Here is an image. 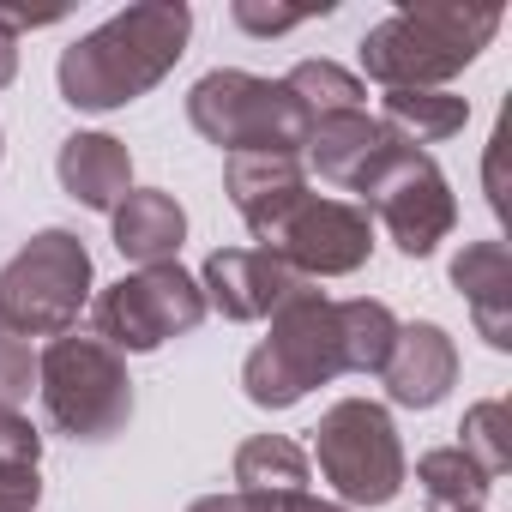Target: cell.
<instances>
[{"label":"cell","instance_id":"cell-30","mask_svg":"<svg viewBox=\"0 0 512 512\" xmlns=\"http://www.w3.org/2000/svg\"><path fill=\"white\" fill-rule=\"evenodd\" d=\"M296 512H350V506H338V500H314V494H302V506Z\"/></svg>","mask_w":512,"mask_h":512},{"label":"cell","instance_id":"cell-14","mask_svg":"<svg viewBox=\"0 0 512 512\" xmlns=\"http://www.w3.org/2000/svg\"><path fill=\"white\" fill-rule=\"evenodd\" d=\"M392 151H398V139H392L368 109L326 115V121H314L308 139H302V163H314L320 181H332V187H344V193H362L368 175H374Z\"/></svg>","mask_w":512,"mask_h":512},{"label":"cell","instance_id":"cell-10","mask_svg":"<svg viewBox=\"0 0 512 512\" xmlns=\"http://www.w3.org/2000/svg\"><path fill=\"white\" fill-rule=\"evenodd\" d=\"M266 247L278 253L296 278H308V284H320V278H350V272H362V266L374 260V217H368L362 205H350V199H320V193H308V199L284 217V229H278Z\"/></svg>","mask_w":512,"mask_h":512},{"label":"cell","instance_id":"cell-21","mask_svg":"<svg viewBox=\"0 0 512 512\" xmlns=\"http://www.w3.org/2000/svg\"><path fill=\"white\" fill-rule=\"evenodd\" d=\"M416 482H422V494H428L440 512H482V500H488V488H494V482L476 470V458L458 452V446L422 452V458H416Z\"/></svg>","mask_w":512,"mask_h":512},{"label":"cell","instance_id":"cell-28","mask_svg":"<svg viewBox=\"0 0 512 512\" xmlns=\"http://www.w3.org/2000/svg\"><path fill=\"white\" fill-rule=\"evenodd\" d=\"M37 506H43L37 464H0V512H37Z\"/></svg>","mask_w":512,"mask_h":512},{"label":"cell","instance_id":"cell-12","mask_svg":"<svg viewBox=\"0 0 512 512\" xmlns=\"http://www.w3.org/2000/svg\"><path fill=\"white\" fill-rule=\"evenodd\" d=\"M223 193L241 211V223L253 229V241H272L284 229V217L308 199V163L284 157V151H253V157H229L223 163Z\"/></svg>","mask_w":512,"mask_h":512},{"label":"cell","instance_id":"cell-29","mask_svg":"<svg viewBox=\"0 0 512 512\" xmlns=\"http://www.w3.org/2000/svg\"><path fill=\"white\" fill-rule=\"evenodd\" d=\"M19 79V43L13 37H0V91H7Z\"/></svg>","mask_w":512,"mask_h":512},{"label":"cell","instance_id":"cell-18","mask_svg":"<svg viewBox=\"0 0 512 512\" xmlns=\"http://www.w3.org/2000/svg\"><path fill=\"white\" fill-rule=\"evenodd\" d=\"M374 121H380L398 145L422 151V145H440V139L464 133L470 103H464V97H452V91H386Z\"/></svg>","mask_w":512,"mask_h":512},{"label":"cell","instance_id":"cell-11","mask_svg":"<svg viewBox=\"0 0 512 512\" xmlns=\"http://www.w3.org/2000/svg\"><path fill=\"white\" fill-rule=\"evenodd\" d=\"M302 284H308V278H296L272 247H217V253H205V266H199L205 308H217V314L235 320V326L272 320Z\"/></svg>","mask_w":512,"mask_h":512},{"label":"cell","instance_id":"cell-24","mask_svg":"<svg viewBox=\"0 0 512 512\" xmlns=\"http://www.w3.org/2000/svg\"><path fill=\"white\" fill-rule=\"evenodd\" d=\"M37 392V350L13 332H0V410H19Z\"/></svg>","mask_w":512,"mask_h":512},{"label":"cell","instance_id":"cell-22","mask_svg":"<svg viewBox=\"0 0 512 512\" xmlns=\"http://www.w3.org/2000/svg\"><path fill=\"white\" fill-rule=\"evenodd\" d=\"M284 85H290V97L302 103L308 127L326 121V115L362 109V97H368V85H362L350 67H338V61H296V67L284 73Z\"/></svg>","mask_w":512,"mask_h":512},{"label":"cell","instance_id":"cell-17","mask_svg":"<svg viewBox=\"0 0 512 512\" xmlns=\"http://www.w3.org/2000/svg\"><path fill=\"white\" fill-rule=\"evenodd\" d=\"M109 223H115L121 260H133V266H169L175 253H181V241H187V211L163 187H133L109 211Z\"/></svg>","mask_w":512,"mask_h":512},{"label":"cell","instance_id":"cell-16","mask_svg":"<svg viewBox=\"0 0 512 512\" xmlns=\"http://www.w3.org/2000/svg\"><path fill=\"white\" fill-rule=\"evenodd\" d=\"M61 193L79 199L85 211H115L133 193V151L115 133H73L55 151Z\"/></svg>","mask_w":512,"mask_h":512},{"label":"cell","instance_id":"cell-9","mask_svg":"<svg viewBox=\"0 0 512 512\" xmlns=\"http://www.w3.org/2000/svg\"><path fill=\"white\" fill-rule=\"evenodd\" d=\"M362 211L380 217V229L398 241V253H410V260H428V253L458 229V199H452L446 169L428 151H410V145H398L368 175Z\"/></svg>","mask_w":512,"mask_h":512},{"label":"cell","instance_id":"cell-3","mask_svg":"<svg viewBox=\"0 0 512 512\" xmlns=\"http://www.w3.org/2000/svg\"><path fill=\"white\" fill-rule=\"evenodd\" d=\"M344 374L338 356V302L320 296V284H302L278 314L272 332L247 350L241 392L260 410H296L314 386H332Z\"/></svg>","mask_w":512,"mask_h":512},{"label":"cell","instance_id":"cell-4","mask_svg":"<svg viewBox=\"0 0 512 512\" xmlns=\"http://www.w3.org/2000/svg\"><path fill=\"white\" fill-rule=\"evenodd\" d=\"M91 247L73 229H37L0 266V332L13 338H67L91 308Z\"/></svg>","mask_w":512,"mask_h":512},{"label":"cell","instance_id":"cell-1","mask_svg":"<svg viewBox=\"0 0 512 512\" xmlns=\"http://www.w3.org/2000/svg\"><path fill=\"white\" fill-rule=\"evenodd\" d=\"M187 37H193L187 0H139V7L85 31L73 49H61L55 61L61 103L79 115H109L139 103L175 73V61L187 55Z\"/></svg>","mask_w":512,"mask_h":512},{"label":"cell","instance_id":"cell-19","mask_svg":"<svg viewBox=\"0 0 512 512\" xmlns=\"http://www.w3.org/2000/svg\"><path fill=\"white\" fill-rule=\"evenodd\" d=\"M235 488L241 494H308L314 464L290 434H253L235 446Z\"/></svg>","mask_w":512,"mask_h":512},{"label":"cell","instance_id":"cell-23","mask_svg":"<svg viewBox=\"0 0 512 512\" xmlns=\"http://www.w3.org/2000/svg\"><path fill=\"white\" fill-rule=\"evenodd\" d=\"M458 434H464L458 452H470L476 470H482L488 482H500L506 464H512V410H506V398H482V404H470L464 422H458Z\"/></svg>","mask_w":512,"mask_h":512},{"label":"cell","instance_id":"cell-20","mask_svg":"<svg viewBox=\"0 0 512 512\" xmlns=\"http://www.w3.org/2000/svg\"><path fill=\"white\" fill-rule=\"evenodd\" d=\"M392 338H398V314L374 296H350L338 302V356H344V374H380L386 356H392Z\"/></svg>","mask_w":512,"mask_h":512},{"label":"cell","instance_id":"cell-5","mask_svg":"<svg viewBox=\"0 0 512 512\" xmlns=\"http://www.w3.org/2000/svg\"><path fill=\"white\" fill-rule=\"evenodd\" d=\"M187 121L205 145H217L229 157H253V151L302 157V139H308V115L290 97V85L241 73V67H211L205 79H193Z\"/></svg>","mask_w":512,"mask_h":512},{"label":"cell","instance_id":"cell-27","mask_svg":"<svg viewBox=\"0 0 512 512\" xmlns=\"http://www.w3.org/2000/svg\"><path fill=\"white\" fill-rule=\"evenodd\" d=\"M302 506V494H241V488H229V494H199L187 512H296Z\"/></svg>","mask_w":512,"mask_h":512},{"label":"cell","instance_id":"cell-7","mask_svg":"<svg viewBox=\"0 0 512 512\" xmlns=\"http://www.w3.org/2000/svg\"><path fill=\"white\" fill-rule=\"evenodd\" d=\"M314 464L332 482L338 506H392L398 488H404V476H410L398 422L374 398H338L320 416V428H314Z\"/></svg>","mask_w":512,"mask_h":512},{"label":"cell","instance_id":"cell-15","mask_svg":"<svg viewBox=\"0 0 512 512\" xmlns=\"http://www.w3.org/2000/svg\"><path fill=\"white\" fill-rule=\"evenodd\" d=\"M452 290L464 296L488 350H512V247L506 241H464L452 253Z\"/></svg>","mask_w":512,"mask_h":512},{"label":"cell","instance_id":"cell-31","mask_svg":"<svg viewBox=\"0 0 512 512\" xmlns=\"http://www.w3.org/2000/svg\"><path fill=\"white\" fill-rule=\"evenodd\" d=\"M0 157H7V133H0Z\"/></svg>","mask_w":512,"mask_h":512},{"label":"cell","instance_id":"cell-25","mask_svg":"<svg viewBox=\"0 0 512 512\" xmlns=\"http://www.w3.org/2000/svg\"><path fill=\"white\" fill-rule=\"evenodd\" d=\"M0 464H43V434L25 410H0Z\"/></svg>","mask_w":512,"mask_h":512},{"label":"cell","instance_id":"cell-13","mask_svg":"<svg viewBox=\"0 0 512 512\" xmlns=\"http://www.w3.org/2000/svg\"><path fill=\"white\" fill-rule=\"evenodd\" d=\"M380 380H386V398H392L398 410H434V404L458 386V344H452V332L434 326V320L398 326Z\"/></svg>","mask_w":512,"mask_h":512},{"label":"cell","instance_id":"cell-8","mask_svg":"<svg viewBox=\"0 0 512 512\" xmlns=\"http://www.w3.org/2000/svg\"><path fill=\"white\" fill-rule=\"evenodd\" d=\"M205 314L211 308H205L199 278L181 272L175 260L169 266H139V272H127V278H115L109 290L91 296V326L115 356H151L169 338L199 332Z\"/></svg>","mask_w":512,"mask_h":512},{"label":"cell","instance_id":"cell-2","mask_svg":"<svg viewBox=\"0 0 512 512\" xmlns=\"http://www.w3.org/2000/svg\"><path fill=\"white\" fill-rule=\"evenodd\" d=\"M500 37V7L464 0H404L374 31H362V73L386 91H446Z\"/></svg>","mask_w":512,"mask_h":512},{"label":"cell","instance_id":"cell-6","mask_svg":"<svg viewBox=\"0 0 512 512\" xmlns=\"http://www.w3.org/2000/svg\"><path fill=\"white\" fill-rule=\"evenodd\" d=\"M37 398L49 422L73 440H115L133 422V374L103 338H49L37 356Z\"/></svg>","mask_w":512,"mask_h":512},{"label":"cell","instance_id":"cell-26","mask_svg":"<svg viewBox=\"0 0 512 512\" xmlns=\"http://www.w3.org/2000/svg\"><path fill=\"white\" fill-rule=\"evenodd\" d=\"M229 19H235L241 31H253V37H284V31H296V25H308V19H320V13H284V7H260V0H235Z\"/></svg>","mask_w":512,"mask_h":512}]
</instances>
